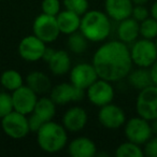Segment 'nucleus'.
Returning a JSON list of instances; mask_svg holds the SVG:
<instances>
[{
    "mask_svg": "<svg viewBox=\"0 0 157 157\" xmlns=\"http://www.w3.org/2000/svg\"><path fill=\"white\" fill-rule=\"evenodd\" d=\"M92 63L99 78L112 83L126 78L133 66L128 45L120 40L101 44L93 56Z\"/></svg>",
    "mask_w": 157,
    "mask_h": 157,
    "instance_id": "obj_1",
    "label": "nucleus"
},
{
    "mask_svg": "<svg viewBox=\"0 0 157 157\" xmlns=\"http://www.w3.org/2000/svg\"><path fill=\"white\" fill-rule=\"evenodd\" d=\"M111 18L100 10H88L81 16L80 31L90 42H103L111 33Z\"/></svg>",
    "mask_w": 157,
    "mask_h": 157,
    "instance_id": "obj_2",
    "label": "nucleus"
},
{
    "mask_svg": "<svg viewBox=\"0 0 157 157\" xmlns=\"http://www.w3.org/2000/svg\"><path fill=\"white\" fill-rule=\"evenodd\" d=\"M36 135L39 147L48 154L60 152L68 144V131L63 124L53 120L44 123Z\"/></svg>",
    "mask_w": 157,
    "mask_h": 157,
    "instance_id": "obj_3",
    "label": "nucleus"
},
{
    "mask_svg": "<svg viewBox=\"0 0 157 157\" xmlns=\"http://www.w3.org/2000/svg\"><path fill=\"white\" fill-rule=\"evenodd\" d=\"M130 56L136 67L150 68L157 60V48L154 40L141 39L131 43Z\"/></svg>",
    "mask_w": 157,
    "mask_h": 157,
    "instance_id": "obj_4",
    "label": "nucleus"
},
{
    "mask_svg": "<svg viewBox=\"0 0 157 157\" xmlns=\"http://www.w3.org/2000/svg\"><path fill=\"white\" fill-rule=\"evenodd\" d=\"M136 112L147 121L157 118V85L147 86L139 90L136 99Z\"/></svg>",
    "mask_w": 157,
    "mask_h": 157,
    "instance_id": "obj_5",
    "label": "nucleus"
},
{
    "mask_svg": "<svg viewBox=\"0 0 157 157\" xmlns=\"http://www.w3.org/2000/svg\"><path fill=\"white\" fill-rule=\"evenodd\" d=\"M1 129L11 139L20 140L30 133L28 124V115L17 111H12L1 118Z\"/></svg>",
    "mask_w": 157,
    "mask_h": 157,
    "instance_id": "obj_6",
    "label": "nucleus"
},
{
    "mask_svg": "<svg viewBox=\"0 0 157 157\" xmlns=\"http://www.w3.org/2000/svg\"><path fill=\"white\" fill-rule=\"evenodd\" d=\"M124 135L128 141L143 145L153 136L151 122L139 115L129 118L124 125Z\"/></svg>",
    "mask_w": 157,
    "mask_h": 157,
    "instance_id": "obj_7",
    "label": "nucleus"
},
{
    "mask_svg": "<svg viewBox=\"0 0 157 157\" xmlns=\"http://www.w3.org/2000/svg\"><path fill=\"white\" fill-rule=\"evenodd\" d=\"M33 33L36 37L45 43H52L58 39L60 35L56 16L41 13L33 20Z\"/></svg>",
    "mask_w": 157,
    "mask_h": 157,
    "instance_id": "obj_8",
    "label": "nucleus"
},
{
    "mask_svg": "<svg viewBox=\"0 0 157 157\" xmlns=\"http://www.w3.org/2000/svg\"><path fill=\"white\" fill-rule=\"evenodd\" d=\"M86 97L93 105L101 108L108 103L113 102L115 90L112 82L99 78L86 90Z\"/></svg>",
    "mask_w": 157,
    "mask_h": 157,
    "instance_id": "obj_9",
    "label": "nucleus"
},
{
    "mask_svg": "<svg viewBox=\"0 0 157 157\" xmlns=\"http://www.w3.org/2000/svg\"><path fill=\"white\" fill-rule=\"evenodd\" d=\"M70 83L74 86L86 90L95 81L99 78V75L94 65L90 63H80L70 69Z\"/></svg>",
    "mask_w": 157,
    "mask_h": 157,
    "instance_id": "obj_10",
    "label": "nucleus"
},
{
    "mask_svg": "<svg viewBox=\"0 0 157 157\" xmlns=\"http://www.w3.org/2000/svg\"><path fill=\"white\" fill-rule=\"evenodd\" d=\"M86 90L74 86L72 83H60L52 87L50 97L57 105H63L71 102H78L84 99Z\"/></svg>",
    "mask_w": 157,
    "mask_h": 157,
    "instance_id": "obj_11",
    "label": "nucleus"
},
{
    "mask_svg": "<svg viewBox=\"0 0 157 157\" xmlns=\"http://www.w3.org/2000/svg\"><path fill=\"white\" fill-rule=\"evenodd\" d=\"M97 117L99 124L107 129H118L124 127L127 121L124 110L113 102L99 108Z\"/></svg>",
    "mask_w": 157,
    "mask_h": 157,
    "instance_id": "obj_12",
    "label": "nucleus"
},
{
    "mask_svg": "<svg viewBox=\"0 0 157 157\" xmlns=\"http://www.w3.org/2000/svg\"><path fill=\"white\" fill-rule=\"evenodd\" d=\"M45 48V42L36 37L35 35H29L21 40L17 51L22 59L29 63H35L43 58Z\"/></svg>",
    "mask_w": 157,
    "mask_h": 157,
    "instance_id": "obj_13",
    "label": "nucleus"
},
{
    "mask_svg": "<svg viewBox=\"0 0 157 157\" xmlns=\"http://www.w3.org/2000/svg\"><path fill=\"white\" fill-rule=\"evenodd\" d=\"M11 95L14 111H17L25 115H29L30 113H33L39 98L37 93H35L29 86L24 84L20 88L12 92Z\"/></svg>",
    "mask_w": 157,
    "mask_h": 157,
    "instance_id": "obj_14",
    "label": "nucleus"
},
{
    "mask_svg": "<svg viewBox=\"0 0 157 157\" xmlns=\"http://www.w3.org/2000/svg\"><path fill=\"white\" fill-rule=\"evenodd\" d=\"M88 122V114L82 107H71L65 112L61 124L68 132H78L83 130Z\"/></svg>",
    "mask_w": 157,
    "mask_h": 157,
    "instance_id": "obj_15",
    "label": "nucleus"
},
{
    "mask_svg": "<svg viewBox=\"0 0 157 157\" xmlns=\"http://www.w3.org/2000/svg\"><path fill=\"white\" fill-rule=\"evenodd\" d=\"M67 151L71 157H94L97 155L96 143L84 136L72 139L67 144Z\"/></svg>",
    "mask_w": 157,
    "mask_h": 157,
    "instance_id": "obj_16",
    "label": "nucleus"
},
{
    "mask_svg": "<svg viewBox=\"0 0 157 157\" xmlns=\"http://www.w3.org/2000/svg\"><path fill=\"white\" fill-rule=\"evenodd\" d=\"M133 3L131 0H105V11L112 21L121 22L131 16Z\"/></svg>",
    "mask_w": 157,
    "mask_h": 157,
    "instance_id": "obj_17",
    "label": "nucleus"
},
{
    "mask_svg": "<svg viewBox=\"0 0 157 157\" xmlns=\"http://www.w3.org/2000/svg\"><path fill=\"white\" fill-rule=\"evenodd\" d=\"M50 71L54 75H65L71 69V58L65 50H55L52 57L46 61Z\"/></svg>",
    "mask_w": 157,
    "mask_h": 157,
    "instance_id": "obj_18",
    "label": "nucleus"
},
{
    "mask_svg": "<svg viewBox=\"0 0 157 157\" xmlns=\"http://www.w3.org/2000/svg\"><path fill=\"white\" fill-rule=\"evenodd\" d=\"M117 37L120 41L126 43L127 45L133 43L140 37V23L131 16L118 22Z\"/></svg>",
    "mask_w": 157,
    "mask_h": 157,
    "instance_id": "obj_19",
    "label": "nucleus"
},
{
    "mask_svg": "<svg viewBox=\"0 0 157 157\" xmlns=\"http://www.w3.org/2000/svg\"><path fill=\"white\" fill-rule=\"evenodd\" d=\"M56 20L60 33L68 36L80 30L81 15H78V14L74 13V12L65 9L57 14Z\"/></svg>",
    "mask_w": 157,
    "mask_h": 157,
    "instance_id": "obj_20",
    "label": "nucleus"
},
{
    "mask_svg": "<svg viewBox=\"0 0 157 157\" xmlns=\"http://www.w3.org/2000/svg\"><path fill=\"white\" fill-rule=\"evenodd\" d=\"M26 85L38 95H44L52 90V82L48 74L42 71H33L26 76Z\"/></svg>",
    "mask_w": 157,
    "mask_h": 157,
    "instance_id": "obj_21",
    "label": "nucleus"
},
{
    "mask_svg": "<svg viewBox=\"0 0 157 157\" xmlns=\"http://www.w3.org/2000/svg\"><path fill=\"white\" fill-rule=\"evenodd\" d=\"M126 78L129 85L137 90H141L152 85V78L148 68L137 67L136 69H131Z\"/></svg>",
    "mask_w": 157,
    "mask_h": 157,
    "instance_id": "obj_22",
    "label": "nucleus"
},
{
    "mask_svg": "<svg viewBox=\"0 0 157 157\" xmlns=\"http://www.w3.org/2000/svg\"><path fill=\"white\" fill-rule=\"evenodd\" d=\"M56 107L57 105L51 97H40V98H38V101L36 103L33 113L37 114L44 122H48V121H52L55 117Z\"/></svg>",
    "mask_w": 157,
    "mask_h": 157,
    "instance_id": "obj_23",
    "label": "nucleus"
},
{
    "mask_svg": "<svg viewBox=\"0 0 157 157\" xmlns=\"http://www.w3.org/2000/svg\"><path fill=\"white\" fill-rule=\"evenodd\" d=\"M0 84L7 92H14L24 85L23 75L15 69H8L0 75Z\"/></svg>",
    "mask_w": 157,
    "mask_h": 157,
    "instance_id": "obj_24",
    "label": "nucleus"
},
{
    "mask_svg": "<svg viewBox=\"0 0 157 157\" xmlns=\"http://www.w3.org/2000/svg\"><path fill=\"white\" fill-rule=\"evenodd\" d=\"M88 42L90 41L86 39L85 36L80 30H78L75 33H71V35H68V39H67L68 50L75 55H81L87 50Z\"/></svg>",
    "mask_w": 157,
    "mask_h": 157,
    "instance_id": "obj_25",
    "label": "nucleus"
},
{
    "mask_svg": "<svg viewBox=\"0 0 157 157\" xmlns=\"http://www.w3.org/2000/svg\"><path fill=\"white\" fill-rule=\"evenodd\" d=\"M142 145L131 141H125L121 143L115 150L116 157H143L144 152Z\"/></svg>",
    "mask_w": 157,
    "mask_h": 157,
    "instance_id": "obj_26",
    "label": "nucleus"
},
{
    "mask_svg": "<svg viewBox=\"0 0 157 157\" xmlns=\"http://www.w3.org/2000/svg\"><path fill=\"white\" fill-rule=\"evenodd\" d=\"M140 37L148 40L157 38V21L152 16L140 23Z\"/></svg>",
    "mask_w": 157,
    "mask_h": 157,
    "instance_id": "obj_27",
    "label": "nucleus"
},
{
    "mask_svg": "<svg viewBox=\"0 0 157 157\" xmlns=\"http://www.w3.org/2000/svg\"><path fill=\"white\" fill-rule=\"evenodd\" d=\"M63 5L66 10L72 11L81 16L85 14L90 8L88 0H63Z\"/></svg>",
    "mask_w": 157,
    "mask_h": 157,
    "instance_id": "obj_28",
    "label": "nucleus"
},
{
    "mask_svg": "<svg viewBox=\"0 0 157 157\" xmlns=\"http://www.w3.org/2000/svg\"><path fill=\"white\" fill-rule=\"evenodd\" d=\"M14 111L12 95L9 92H0V120Z\"/></svg>",
    "mask_w": 157,
    "mask_h": 157,
    "instance_id": "obj_29",
    "label": "nucleus"
},
{
    "mask_svg": "<svg viewBox=\"0 0 157 157\" xmlns=\"http://www.w3.org/2000/svg\"><path fill=\"white\" fill-rule=\"evenodd\" d=\"M42 13L56 16L61 11L60 0H43L41 3Z\"/></svg>",
    "mask_w": 157,
    "mask_h": 157,
    "instance_id": "obj_30",
    "label": "nucleus"
},
{
    "mask_svg": "<svg viewBox=\"0 0 157 157\" xmlns=\"http://www.w3.org/2000/svg\"><path fill=\"white\" fill-rule=\"evenodd\" d=\"M144 156L157 157V136L153 135L145 143L143 144Z\"/></svg>",
    "mask_w": 157,
    "mask_h": 157,
    "instance_id": "obj_31",
    "label": "nucleus"
},
{
    "mask_svg": "<svg viewBox=\"0 0 157 157\" xmlns=\"http://www.w3.org/2000/svg\"><path fill=\"white\" fill-rule=\"evenodd\" d=\"M150 16H151L150 10L146 8V6H133L131 17L135 18L137 22L141 23L142 21L146 20Z\"/></svg>",
    "mask_w": 157,
    "mask_h": 157,
    "instance_id": "obj_32",
    "label": "nucleus"
},
{
    "mask_svg": "<svg viewBox=\"0 0 157 157\" xmlns=\"http://www.w3.org/2000/svg\"><path fill=\"white\" fill-rule=\"evenodd\" d=\"M44 121L42 118H40L37 114L33 113L29 114L28 116V124H29V129H30V132H35L37 133V131L39 130L42 127V125L44 124Z\"/></svg>",
    "mask_w": 157,
    "mask_h": 157,
    "instance_id": "obj_33",
    "label": "nucleus"
},
{
    "mask_svg": "<svg viewBox=\"0 0 157 157\" xmlns=\"http://www.w3.org/2000/svg\"><path fill=\"white\" fill-rule=\"evenodd\" d=\"M148 69H150L151 78H152V84L157 85V60L155 61Z\"/></svg>",
    "mask_w": 157,
    "mask_h": 157,
    "instance_id": "obj_34",
    "label": "nucleus"
},
{
    "mask_svg": "<svg viewBox=\"0 0 157 157\" xmlns=\"http://www.w3.org/2000/svg\"><path fill=\"white\" fill-rule=\"evenodd\" d=\"M55 52V50H53V48H48V46H46V48H45V52H44V55H43V60L45 61H48V59L51 58V57H52V55H53V53Z\"/></svg>",
    "mask_w": 157,
    "mask_h": 157,
    "instance_id": "obj_35",
    "label": "nucleus"
},
{
    "mask_svg": "<svg viewBox=\"0 0 157 157\" xmlns=\"http://www.w3.org/2000/svg\"><path fill=\"white\" fill-rule=\"evenodd\" d=\"M150 14L153 18L157 21V0L153 2V5L151 6V9H150Z\"/></svg>",
    "mask_w": 157,
    "mask_h": 157,
    "instance_id": "obj_36",
    "label": "nucleus"
},
{
    "mask_svg": "<svg viewBox=\"0 0 157 157\" xmlns=\"http://www.w3.org/2000/svg\"><path fill=\"white\" fill-rule=\"evenodd\" d=\"M133 3V6H146V3L150 0H131Z\"/></svg>",
    "mask_w": 157,
    "mask_h": 157,
    "instance_id": "obj_37",
    "label": "nucleus"
},
{
    "mask_svg": "<svg viewBox=\"0 0 157 157\" xmlns=\"http://www.w3.org/2000/svg\"><path fill=\"white\" fill-rule=\"evenodd\" d=\"M151 127H152L153 135L157 136V118L154 121H151Z\"/></svg>",
    "mask_w": 157,
    "mask_h": 157,
    "instance_id": "obj_38",
    "label": "nucleus"
},
{
    "mask_svg": "<svg viewBox=\"0 0 157 157\" xmlns=\"http://www.w3.org/2000/svg\"><path fill=\"white\" fill-rule=\"evenodd\" d=\"M154 41H155V44H156V48H157V38H156V39H155V40H154Z\"/></svg>",
    "mask_w": 157,
    "mask_h": 157,
    "instance_id": "obj_39",
    "label": "nucleus"
},
{
    "mask_svg": "<svg viewBox=\"0 0 157 157\" xmlns=\"http://www.w3.org/2000/svg\"><path fill=\"white\" fill-rule=\"evenodd\" d=\"M0 1H1V0H0Z\"/></svg>",
    "mask_w": 157,
    "mask_h": 157,
    "instance_id": "obj_40",
    "label": "nucleus"
}]
</instances>
